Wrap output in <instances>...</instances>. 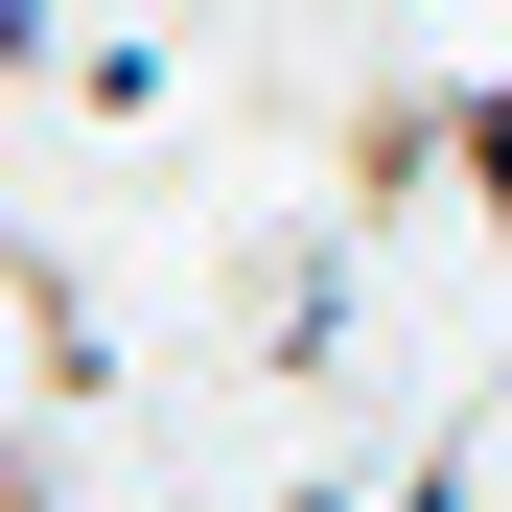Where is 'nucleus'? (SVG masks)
<instances>
[{
  "label": "nucleus",
  "instance_id": "1",
  "mask_svg": "<svg viewBox=\"0 0 512 512\" xmlns=\"http://www.w3.org/2000/svg\"><path fill=\"white\" fill-rule=\"evenodd\" d=\"M443 163H466V187L512 210V70H489V94H443Z\"/></svg>",
  "mask_w": 512,
  "mask_h": 512
}]
</instances>
